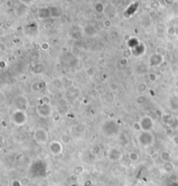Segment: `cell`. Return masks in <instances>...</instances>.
<instances>
[{"instance_id":"cell-1","label":"cell","mask_w":178,"mask_h":186,"mask_svg":"<svg viewBox=\"0 0 178 186\" xmlns=\"http://www.w3.org/2000/svg\"><path fill=\"white\" fill-rule=\"evenodd\" d=\"M29 173L32 177H45L48 175V165L43 160H37L30 165Z\"/></svg>"},{"instance_id":"cell-2","label":"cell","mask_w":178,"mask_h":186,"mask_svg":"<svg viewBox=\"0 0 178 186\" xmlns=\"http://www.w3.org/2000/svg\"><path fill=\"white\" fill-rule=\"evenodd\" d=\"M174 168H175V165L171 162H166L163 165V170L166 172H171L174 170Z\"/></svg>"},{"instance_id":"cell-3","label":"cell","mask_w":178,"mask_h":186,"mask_svg":"<svg viewBox=\"0 0 178 186\" xmlns=\"http://www.w3.org/2000/svg\"><path fill=\"white\" fill-rule=\"evenodd\" d=\"M130 159H131V161L133 162V163H136V162H137L138 161V159H139V156L136 154V153H135V152H131V154H130Z\"/></svg>"},{"instance_id":"cell-4","label":"cell","mask_w":178,"mask_h":186,"mask_svg":"<svg viewBox=\"0 0 178 186\" xmlns=\"http://www.w3.org/2000/svg\"><path fill=\"white\" fill-rule=\"evenodd\" d=\"M120 157H121V153H120V152H118V153H116V154H114L113 151L112 152L111 151V153H110V159H111V160H117V159H119Z\"/></svg>"},{"instance_id":"cell-5","label":"cell","mask_w":178,"mask_h":186,"mask_svg":"<svg viewBox=\"0 0 178 186\" xmlns=\"http://www.w3.org/2000/svg\"><path fill=\"white\" fill-rule=\"evenodd\" d=\"M84 171V168L82 166H77L75 169V173L76 174H81Z\"/></svg>"},{"instance_id":"cell-6","label":"cell","mask_w":178,"mask_h":186,"mask_svg":"<svg viewBox=\"0 0 178 186\" xmlns=\"http://www.w3.org/2000/svg\"><path fill=\"white\" fill-rule=\"evenodd\" d=\"M11 186H22V185L19 180H13L11 183Z\"/></svg>"},{"instance_id":"cell-7","label":"cell","mask_w":178,"mask_h":186,"mask_svg":"<svg viewBox=\"0 0 178 186\" xmlns=\"http://www.w3.org/2000/svg\"><path fill=\"white\" fill-rule=\"evenodd\" d=\"M91 185V182L90 181H86L85 184V186H90Z\"/></svg>"},{"instance_id":"cell-8","label":"cell","mask_w":178,"mask_h":186,"mask_svg":"<svg viewBox=\"0 0 178 186\" xmlns=\"http://www.w3.org/2000/svg\"><path fill=\"white\" fill-rule=\"evenodd\" d=\"M70 186H78V185H76V184H75V183H74V184H72V185H71Z\"/></svg>"}]
</instances>
